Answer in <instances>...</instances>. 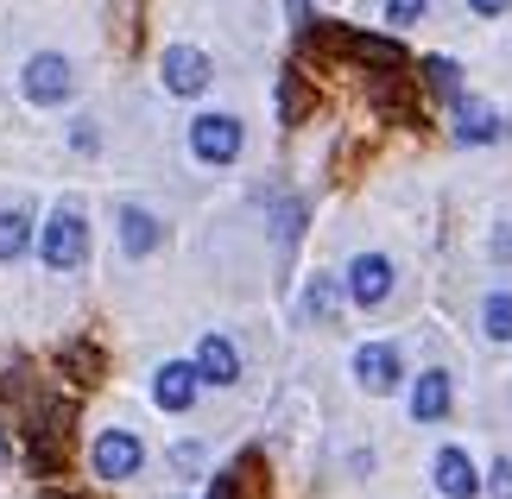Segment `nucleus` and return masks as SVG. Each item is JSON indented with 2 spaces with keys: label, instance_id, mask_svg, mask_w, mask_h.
<instances>
[{
  "label": "nucleus",
  "instance_id": "f257e3e1",
  "mask_svg": "<svg viewBox=\"0 0 512 499\" xmlns=\"http://www.w3.org/2000/svg\"><path fill=\"white\" fill-rule=\"evenodd\" d=\"M38 259H45L51 272H76L89 259V222H83V209H51V222L45 234H38Z\"/></svg>",
  "mask_w": 512,
  "mask_h": 499
},
{
  "label": "nucleus",
  "instance_id": "f03ea898",
  "mask_svg": "<svg viewBox=\"0 0 512 499\" xmlns=\"http://www.w3.org/2000/svg\"><path fill=\"white\" fill-rule=\"evenodd\" d=\"M19 89H26V102H38V108H64L76 95V64L57 57V51H38V57H26V70H19Z\"/></svg>",
  "mask_w": 512,
  "mask_h": 499
},
{
  "label": "nucleus",
  "instance_id": "7ed1b4c3",
  "mask_svg": "<svg viewBox=\"0 0 512 499\" xmlns=\"http://www.w3.org/2000/svg\"><path fill=\"white\" fill-rule=\"evenodd\" d=\"M190 152L203 158V165H234V158H241V121H234V114H196Z\"/></svg>",
  "mask_w": 512,
  "mask_h": 499
},
{
  "label": "nucleus",
  "instance_id": "20e7f679",
  "mask_svg": "<svg viewBox=\"0 0 512 499\" xmlns=\"http://www.w3.org/2000/svg\"><path fill=\"white\" fill-rule=\"evenodd\" d=\"M89 462H95L102 481H133L140 462H146V449H140V436H133V430H102V436H95V449H89Z\"/></svg>",
  "mask_w": 512,
  "mask_h": 499
},
{
  "label": "nucleus",
  "instance_id": "39448f33",
  "mask_svg": "<svg viewBox=\"0 0 512 499\" xmlns=\"http://www.w3.org/2000/svg\"><path fill=\"white\" fill-rule=\"evenodd\" d=\"M348 297L361 310H380L392 297V259L386 253H354L348 259Z\"/></svg>",
  "mask_w": 512,
  "mask_h": 499
},
{
  "label": "nucleus",
  "instance_id": "423d86ee",
  "mask_svg": "<svg viewBox=\"0 0 512 499\" xmlns=\"http://www.w3.org/2000/svg\"><path fill=\"white\" fill-rule=\"evenodd\" d=\"M159 70H165V89L171 95H203L209 89V57L196 51V45H171L159 57Z\"/></svg>",
  "mask_w": 512,
  "mask_h": 499
},
{
  "label": "nucleus",
  "instance_id": "0eeeda50",
  "mask_svg": "<svg viewBox=\"0 0 512 499\" xmlns=\"http://www.w3.org/2000/svg\"><path fill=\"white\" fill-rule=\"evenodd\" d=\"M354 379H361V392H392L399 386V348L392 342H367L361 354H354Z\"/></svg>",
  "mask_w": 512,
  "mask_h": 499
},
{
  "label": "nucleus",
  "instance_id": "6e6552de",
  "mask_svg": "<svg viewBox=\"0 0 512 499\" xmlns=\"http://www.w3.org/2000/svg\"><path fill=\"white\" fill-rule=\"evenodd\" d=\"M196 379H203V386H234V379H241V354H234L228 335H203V348H196Z\"/></svg>",
  "mask_w": 512,
  "mask_h": 499
},
{
  "label": "nucleus",
  "instance_id": "1a4fd4ad",
  "mask_svg": "<svg viewBox=\"0 0 512 499\" xmlns=\"http://www.w3.org/2000/svg\"><path fill=\"white\" fill-rule=\"evenodd\" d=\"M196 386H203V379H196L190 361H165L159 373H152V398H159L165 411H190L196 405Z\"/></svg>",
  "mask_w": 512,
  "mask_h": 499
},
{
  "label": "nucleus",
  "instance_id": "9d476101",
  "mask_svg": "<svg viewBox=\"0 0 512 499\" xmlns=\"http://www.w3.org/2000/svg\"><path fill=\"white\" fill-rule=\"evenodd\" d=\"M430 474H437V493L443 499H475L481 493V474H475V462H468L462 449H443L437 462H430Z\"/></svg>",
  "mask_w": 512,
  "mask_h": 499
},
{
  "label": "nucleus",
  "instance_id": "9b49d317",
  "mask_svg": "<svg viewBox=\"0 0 512 499\" xmlns=\"http://www.w3.org/2000/svg\"><path fill=\"white\" fill-rule=\"evenodd\" d=\"M449 398H456V386H449V373H418V386H411V417L418 424H443L449 417Z\"/></svg>",
  "mask_w": 512,
  "mask_h": 499
},
{
  "label": "nucleus",
  "instance_id": "f8f14e48",
  "mask_svg": "<svg viewBox=\"0 0 512 499\" xmlns=\"http://www.w3.org/2000/svg\"><path fill=\"white\" fill-rule=\"evenodd\" d=\"M121 247H127V259H146L152 247H159V222H152V209H140V203L121 209Z\"/></svg>",
  "mask_w": 512,
  "mask_h": 499
},
{
  "label": "nucleus",
  "instance_id": "ddd939ff",
  "mask_svg": "<svg viewBox=\"0 0 512 499\" xmlns=\"http://www.w3.org/2000/svg\"><path fill=\"white\" fill-rule=\"evenodd\" d=\"M500 121H494V108H481V102H462L456 95V139L462 146H481V139H494Z\"/></svg>",
  "mask_w": 512,
  "mask_h": 499
},
{
  "label": "nucleus",
  "instance_id": "4468645a",
  "mask_svg": "<svg viewBox=\"0 0 512 499\" xmlns=\"http://www.w3.org/2000/svg\"><path fill=\"white\" fill-rule=\"evenodd\" d=\"M32 247V215L26 209H0V266H13Z\"/></svg>",
  "mask_w": 512,
  "mask_h": 499
},
{
  "label": "nucleus",
  "instance_id": "2eb2a0df",
  "mask_svg": "<svg viewBox=\"0 0 512 499\" xmlns=\"http://www.w3.org/2000/svg\"><path fill=\"white\" fill-rule=\"evenodd\" d=\"M336 304H342V285H336L329 272H317V278L304 285V316H310V323H329V316H336Z\"/></svg>",
  "mask_w": 512,
  "mask_h": 499
},
{
  "label": "nucleus",
  "instance_id": "dca6fc26",
  "mask_svg": "<svg viewBox=\"0 0 512 499\" xmlns=\"http://www.w3.org/2000/svg\"><path fill=\"white\" fill-rule=\"evenodd\" d=\"M424 83L443 95V102H456L462 95V64H449V57H424Z\"/></svg>",
  "mask_w": 512,
  "mask_h": 499
},
{
  "label": "nucleus",
  "instance_id": "f3484780",
  "mask_svg": "<svg viewBox=\"0 0 512 499\" xmlns=\"http://www.w3.org/2000/svg\"><path fill=\"white\" fill-rule=\"evenodd\" d=\"M481 329L494 335V342H512V291H494L481 310Z\"/></svg>",
  "mask_w": 512,
  "mask_h": 499
},
{
  "label": "nucleus",
  "instance_id": "a211bd4d",
  "mask_svg": "<svg viewBox=\"0 0 512 499\" xmlns=\"http://www.w3.org/2000/svg\"><path fill=\"white\" fill-rule=\"evenodd\" d=\"M279 114H285V127L304 121V89H298V76H285V83H279Z\"/></svg>",
  "mask_w": 512,
  "mask_h": 499
},
{
  "label": "nucleus",
  "instance_id": "6ab92c4d",
  "mask_svg": "<svg viewBox=\"0 0 512 499\" xmlns=\"http://www.w3.org/2000/svg\"><path fill=\"white\" fill-rule=\"evenodd\" d=\"M386 19L392 26H411V19H424V0H386Z\"/></svg>",
  "mask_w": 512,
  "mask_h": 499
},
{
  "label": "nucleus",
  "instance_id": "aec40b11",
  "mask_svg": "<svg viewBox=\"0 0 512 499\" xmlns=\"http://www.w3.org/2000/svg\"><path fill=\"white\" fill-rule=\"evenodd\" d=\"M487 487H494V499H512V462H494V481Z\"/></svg>",
  "mask_w": 512,
  "mask_h": 499
},
{
  "label": "nucleus",
  "instance_id": "412c9836",
  "mask_svg": "<svg viewBox=\"0 0 512 499\" xmlns=\"http://www.w3.org/2000/svg\"><path fill=\"white\" fill-rule=\"evenodd\" d=\"M209 499H234V474H215V487H209Z\"/></svg>",
  "mask_w": 512,
  "mask_h": 499
},
{
  "label": "nucleus",
  "instance_id": "4be33fe9",
  "mask_svg": "<svg viewBox=\"0 0 512 499\" xmlns=\"http://www.w3.org/2000/svg\"><path fill=\"white\" fill-rule=\"evenodd\" d=\"M468 7H475L481 19H494V13H506V0H468Z\"/></svg>",
  "mask_w": 512,
  "mask_h": 499
},
{
  "label": "nucleus",
  "instance_id": "5701e85b",
  "mask_svg": "<svg viewBox=\"0 0 512 499\" xmlns=\"http://www.w3.org/2000/svg\"><path fill=\"white\" fill-rule=\"evenodd\" d=\"M494 259H512V228H500V241H494Z\"/></svg>",
  "mask_w": 512,
  "mask_h": 499
},
{
  "label": "nucleus",
  "instance_id": "b1692460",
  "mask_svg": "<svg viewBox=\"0 0 512 499\" xmlns=\"http://www.w3.org/2000/svg\"><path fill=\"white\" fill-rule=\"evenodd\" d=\"M0 462H7V443H0Z\"/></svg>",
  "mask_w": 512,
  "mask_h": 499
}]
</instances>
